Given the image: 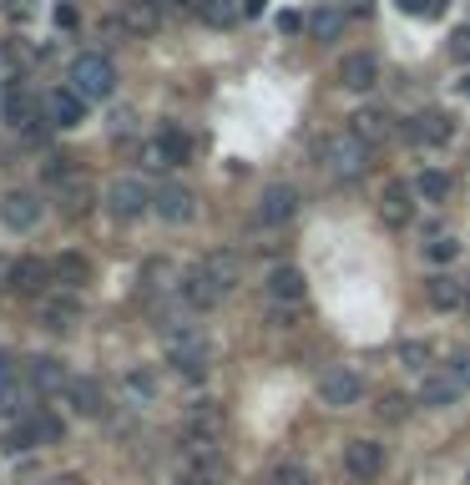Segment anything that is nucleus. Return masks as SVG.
<instances>
[{
    "label": "nucleus",
    "mask_w": 470,
    "mask_h": 485,
    "mask_svg": "<svg viewBox=\"0 0 470 485\" xmlns=\"http://www.w3.org/2000/svg\"><path fill=\"white\" fill-rule=\"evenodd\" d=\"M465 309H470V283H465Z\"/></svg>",
    "instance_id": "nucleus-54"
},
{
    "label": "nucleus",
    "mask_w": 470,
    "mask_h": 485,
    "mask_svg": "<svg viewBox=\"0 0 470 485\" xmlns=\"http://www.w3.org/2000/svg\"><path fill=\"white\" fill-rule=\"evenodd\" d=\"M71 177H81L77 157H66V152H51V157L41 162V183L51 187V193H56V187H66V183H71Z\"/></svg>",
    "instance_id": "nucleus-35"
},
{
    "label": "nucleus",
    "mask_w": 470,
    "mask_h": 485,
    "mask_svg": "<svg viewBox=\"0 0 470 485\" xmlns=\"http://www.w3.org/2000/svg\"><path fill=\"white\" fill-rule=\"evenodd\" d=\"M364 399V379L360 369L350 364H334L319 374V405H329V410H350V405H360Z\"/></svg>",
    "instance_id": "nucleus-10"
},
{
    "label": "nucleus",
    "mask_w": 470,
    "mask_h": 485,
    "mask_svg": "<svg viewBox=\"0 0 470 485\" xmlns=\"http://www.w3.org/2000/svg\"><path fill=\"white\" fill-rule=\"evenodd\" d=\"M31 435H36V445H61V440H66V420L41 405V410L31 415Z\"/></svg>",
    "instance_id": "nucleus-36"
},
{
    "label": "nucleus",
    "mask_w": 470,
    "mask_h": 485,
    "mask_svg": "<svg viewBox=\"0 0 470 485\" xmlns=\"http://www.w3.org/2000/svg\"><path fill=\"white\" fill-rule=\"evenodd\" d=\"M410 193H415L420 203H450V193H455V177L440 173V167H425V173H415Z\"/></svg>",
    "instance_id": "nucleus-31"
},
{
    "label": "nucleus",
    "mask_w": 470,
    "mask_h": 485,
    "mask_svg": "<svg viewBox=\"0 0 470 485\" xmlns=\"http://www.w3.org/2000/svg\"><path fill=\"white\" fill-rule=\"evenodd\" d=\"M445 374L455 379L460 389L470 385V349H455V354H450V364H445Z\"/></svg>",
    "instance_id": "nucleus-43"
},
{
    "label": "nucleus",
    "mask_w": 470,
    "mask_h": 485,
    "mask_svg": "<svg viewBox=\"0 0 470 485\" xmlns=\"http://www.w3.org/2000/svg\"><path fill=\"white\" fill-rule=\"evenodd\" d=\"M0 121H5L11 132H46V127H51V121H46L41 97H36V91L26 87L21 76L0 87Z\"/></svg>",
    "instance_id": "nucleus-3"
},
{
    "label": "nucleus",
    "mask_w": 470,
    "mask_h": 485,
    "mask_svg": "<svg viewBox=\"0 0 470 485\" xmlns=\"http://www.w3.org/2000/svg\"><path fill=\"white\" fill-rule=\"evenodd\" d=\"M107 213L117 223H137V217L152 213V187L142 177H111L107 183Z\"/></svg>",
    "instance_id": "nucleus-6"
},
{
    "label": "nucleus",
    "mask_w": 470,
    "mask_h": 485,
    "mask_svg": "<svg viewBox=\"0 0 470 485\" xmlns=\"http://www.w3.org/2000/svg\"><path fill=\"white\" fill-rule=\"evenodd\" d=\"M197 269L208 273V279H213V289H218L223 299H228V293L243 283V258H238V253H228V248H213V253H203V263H197Z\"/></svg>",
    "instance_id": "nucleus-23"
},
{
    "label": "nucleus",
    "mask_w": 470,
    "mask_h": 485,
    "mask_svg": "<svg viewBox=\"0 0 470 485\" xmlns=\"http://www.w3.org/2000/svg\"><path fill=\"white\" fill-rule=\"evenodd\" d=\"M450 56H455V61H470V26H460V31L450 36Z\"/></svg>",
    "instance_id": "nucleus-45"
},
{
    "label": "nucleus",
    "mask_w": 470,
    "mask_h": 485,
    "mask_svg": "<svg viewBox=\"0 0 470 485\" xmlns=\"http://www.w3.org/2000/svg\"><path fill=\"white\" fill-rule=\"evenodd\" d=\"M298 187L294 183H268L258 193V203H253V223L258 227H284V223H294L298 217Z\"/></svg>",
    "instance_id": "nucleus-9"
},
{
    "label": "nucleus",
    "mask_w": 470,
    "mask_h": 485,
    "mask_svg": "<svg viewBox=\"0 0 470 485\" xmlns=\"http://www.w3.org/2000/svg\"><path fill=\"white\" fill-rule=\"evenodd\" d=\"M193 16H197L203 26H213V31H228V26L243 16V0H197Z\"/></svg>",
    "instance_id": "nucleus-32"
},
{
    "label": "nucleus",
    "mask_w": 470,
    "mask_h": 485,
    "mask_svg": "<svg viewBox=\"0 0 470 485\" xmlns=\"http://www.w3.org/2000/svg\"><path fill=\"white\" fill-rule=\"evenodd\" d=\"M107 132H111L117 142L137 137V111H131V107H117V111H111V121H107Z\"/></svg>",
    "instance_id": "nucleus-42"
},
{
    "label": "nucleus",
    "mask_w": 470,
    "mask_h": 485,
    "mask_svg": "<svg viewBox=\"0 0 470 485\" xmlns=\"http://www.w3.org/2000/svg\"><path fill=\"white\" fill-rule=\"evenodd\" d=\"M304 31L314 36V41H339V36H344V11H334V5H324V11L304 16Z\"/></svg>",
    "instance_id": "nucleus-34"
},
{
    "label": "nucleus",
    "mask_w": 470,
    "mask_h": 485,
    "mask_svg": "<svg viewBox=\"0 0 470 485\" xmlns=\"http://www.w3.org/2000/svg\"><path fill=\"white\" fill-rule=\"evenodd\" d=\"M152 213L162 217V223L183 227V223L197 217V193L183 187V183H162V187H152Z\"/></svg>",
    "instance_id": "nucleus-17"
},
{
    "label": "nucleus",
    "mask_w": 470,
    "mask_h": 485,
    "mask_svg": "<svg viewBox=\"0 0 470 485\" xmlns=\"http://www.w3.org/2000/svg\"><path fill=\"white\" fill-rule=\"evenodd\" d=\"M460 395H465V389H460L445 369H430L415 389V405H425V410H450V405H460Z\"/></svg>",
    "instance_id": "nucleus-26"
},
{
    "label": "nucleus",
    "mask_w": 470,
    "mask_h": 485,
    "mask_svg": "<svg viewBox=\"0 0 470 485\" xmlns=\"http://www.w3.org/2000/svg\"><path fill=\"white\" fill-rule=\"evenodd\" d=\"M430 359H435V349H430L425 339H405V344H400V364L415 369V374H430Z\"/></svg>",
    "instance_id": "nucleus-39"
},
{
    "label": "nucleus",
    "mask_w": 470,
    "mask_h": 485,
    "mask_svg": "<svg viewBox=\"0 0 470 485\" xmlns=\"http://www.w3.org/2000/svg\"><path fill=\"white\" fill-rule=\"evenodd\" d=\"M380 223L384 227H410V223H415V193H410V183H384Z\"/></svg>",
    "instance_id": "nucleus-24"
},
{
    "label": "nucleus",
    "mask_w": 470,
    "mask_h": 485,
    "mask_svg": "<svg viewBox=\"0 0 470 485\" xmlns=\"http://www.w3.org/2000/svg\"><path fill=\"white\" fill-rule=\"evenodd\" d=\"M41 217H46L41 193H31V187H11V193H0V223L11 227V233H31V227H41Z\"/></svg>",
    "instance_id": "nucleus-11"
},
{
    "label": "nucleus",
    "mask_w": 470,
    "mask_h": 485,
    "mask_svg": "<svg viewBox=\"0 0 470 485\" xmlns=\"http://www.w3.org/2000/svg\"><path fill=\"white\" fill-rule=\"evenodd\" d=\"M5 11H11L16 21H31V11H36V5H31V0H11V5H5Z\"/></svg>",
    "instance_id": "nucleus-50"
},
{
    "label": "nucleus",
    "mask_w": 470,
    "mask_h": 485,
    "mask_svg": "<svg viewBox=\"0 0 470 485\" xmlns=\"http://www.w3.org/2000/svg\"><path fill=\"white\" fill-rule=\"evenodd\" d=\"M157 334H162V354L167 364L177 369L183 379H208L213 369V344L208 334L187 319H157Z\"/></svg>",
    "instance_id": "nucleus-1"
},
{
    "label": "nucleus",
    "mask_w": 470,
    "mask_h": 485,
    "mask_svg": "<svg viewBox=\"0 0 470 485\" xmlns=\"http://www.w3.org/2000/svg\"><path fill=\"white\" fill-rule=\"evenodd\" d=\"M0 283H5V293H16V299H31V293H41V283H51V263H41L36 253H26V258L5 263Z\"/></svg>",
    "instance_id": "nucleus-19"
},
{
    "label": "nucleus",
    "mask_w": 470,
    "mask_h": 485,
    "mask_svg": "<svg viewBox=\"0 0 470 485\" xmlns=\"http://www.w3.org/2000/svg\"><path fill=\"white\" fill-rule=\"evenodd\" d=\"M16 379H21V364H16V354H5V349H0V389L16 385Z\"/></svg>",
    "instance_id": "nucleus-46"
},
{
    "label": "nucleus",
    "mask_w": 470,
    "mask_h": 485,
    "mask_svg": "<svg viewBox=\"0 0 470 485\" xmlns=\"http://www.w3.org/2000/svg\"><path fill=\"white\" fill-rule=\"evenodd\" d=\"M61 399H66V410L77 415V420H101V415H107V389H101V379H91V374H71L66 389H61Z\"/></svg>",
    "instance_id": "nucleus-13"
},
{
    "label": "nucleus",
    "mask_w": 470,
    "mask_h": 485,
    "mask_svg": "<svg viewBox=\"0 0 470 485\" xmlns=\"http://www.w3.org/2000/svg\"><path fill=\"white\" fill-rule=\"evenodd\" d=\"M263 5H268V0H243V16H263Z\"/></svg>",
    "instance_id": "nucleus-52"
},
{
    "label": "nucleus",
    "mask_w": 470,
    "mask_h": 485,
    "mask_svg": "<svg viewBox=\"0 0 470 485\" xmlns=\"http://www.w3.org/2000/svg\"><path fill=\"white\" fill-rule=\"evenodd\" d=\"M0 450L5 455H21V450H36V435H31V420H16L11 430L0 435Z\"/></svg>",
    "instance_id": "nucleus-41"
},
{
    "label": "nucleus",
    "mask_w": 470,
    "mask_h": 485,
    "mask_svg": "<svg viewBox=\"0 0 470 485\" xmlns=\"http://www.w3.org/2000/svg\"><path fill=\"white\" fill-rule=\"evenodd\" d=\"M344 475H350L354 485H370L384 475V445L370 440V435H360V440L344 445Z\"/></svg>",
    "instance_id": "nucleus-15"
},
{
    "label": "nucleus",
    "mask_w": 470,
    "mask_h": 485,
    "mask_svg": "<svg viewBox=\"0 0 470 485\" xmlns=\"http://www.w3.org/2000/svg\"><path fill=\"white\" fill-rule=\"evenodd\" d=\"M263 293H268V303H284V309H304L308 279H304V269H294V263H274V269L263 273Z\"/></svg>",
    "instance_id": "nucleus-16"
},
{
    "label": "nucleus",
    "mask_w": 470,
    "mask_h": 485,
    "mask_svg": "<svg viewBox=\"0 0 470 485\" xmlns=\"http://www.w3.org/2000/svg\"><path fill=\"white\" fill-rule=\"evenodd\" d=\"M228 430V415H223L218 399H193L183 415V445H218Z\"/></svg>",
    "instance_id": "nucleus-8"
},
{
    "label": "nucleus",
    "mask_w": 470,
    "mask_h": 485,
    "mask_svg": "<svg viewBox=\"0 0 470 485\" xmlns=\"http://www.w3.org/2000/svg\"><path fill=\"white\" fill-rule=\"evenodd\" d=\"M268 323H274V329H294V323H298V309H284V303H274V309H268Z\"/></svg>",
    "instance_id": "nucleus-44"
},
{
    "label": "nucleus",
    "mask_w": 470,
    "mask_h": 485,
    "mask_svg": "<svg viewBox=\"0 0 470 485\" xmlns=\"http://www.w3.org/2000/svg\"><path fill=\"white\" fill-rule=\"evenodd\" d=\"M177 485H183V480H177Z\"/></svg>",
    "instance_id": "nucleus-55"
},
{
    "label": "nucleus",
    "mask_w": 470,
    "mask_h": 485,
    "mask_svg": "<svg viewBox=\"0 0 470 485\" xmlns=\"http://www.w3.org/2000/svg\"><path fill=\"white\" fill-rule=\"evenodd\" d=\"M425 258L435 263V269H450V263L460 258V243L450 233H440V237H430V243H425Z\"/></svg>",
    "instance_id": "nucleus-40"
},
{
    "label": "nucleus",
    "mask_w": 470,
    "mask_h": 485,
    "mask_svg": "<svg viewBox=\"0 0 470 485\" xmlns=\"http://www.w3.org/2000/svg\"><path fill=\"white\" fill-rule=\"evenodd\" d=\"M263 485H314V470H308L304 460H278Z\"/></svg>",
    "instance_id": "nucleus-38"
},
{
    "label": "nucleus",
    "mask_w": 470,
    "mask_h": 485,
    "mask_svg": "<svg viewBox=\"0 0 470 485\" xmlns=\"http://www.w3.org/2000/svg\"><path fill=\"white\" fill-rule=\"evenodd\" d=\"M319 167H324L329 177H339V183H360V177L374 167V152L344 127V132H334V137L319 142Z\"/></svg>",
    "instance_id": "nucleus-2"
},
{
    "label": "nucleus",
    "mask_w": 470,
    "mask_h": 485,
    "mask_svg": "<svg viewBox=\"0 0 470 485\" xmlns=\"http://www.w3.org/2000/svg\"><path fill=\"white\" fill-rule=\"evenodd\" d=\"M117 21H121V31H131V36H157L167 16L157 11V0H121Z\"/></svg>",
    "instance_id": "nucleus-29"
},
{
    "label": "nucleus",
    "mask_w": 470,
    "mask_h": 485,
    "mask_svg": "<svg viewBox=\"0 0 470 485\" xmlns=\"http://www.w3.org/2000/svg\"><path fill=\"white\" fill-rule=\"evenodd\" d=\"M278 31H284V36L304 31V16H298V11H284V16H278Z\"/></svg>",
    "instance_id": "nucleus-49"
},
{
    "label": "nucleus",
    "mask_w": 470,
    "mask_h": 485,
    "mask_svg": "<svg viewBox=\"0 0 470 485\" xmlns=\"http://www.w3.org/2000/svg\"><path fill=\"white\" fill-rule=\"evenodd\" d=\"M172 293H177V303H183L187 313H213V309L223 303V293L213 289V279L197 269V263H193L187 273H177V289H172Z\"/></svg>",
    "instance_id": "nucleus-18"
},
{
    "label": "nucleus",
    "mask_w": 470,
    "mask_h": 485,
    "mask_svg": "<svg viewBox=\"0 0 470 485\" xmlns=\"http://www.w3.org/2000/svg\"><path fill=\"white\" fill-rule=\"evenodd\" d=\"M71 91H77L81 101H107L111 91H117V66H111V56L101 51H81L77 61H71Z\"/></svg>",
    "instance_id": "nucleus-4"
},
{
    "label": "nucleus",
    "mask_w": 470,
    "mask_h": 485,
    "mask_svg": "<svg viewBox=\"0 0 470 485\" xmlns=\"http://www.w3.org/2000/svg\"><path fill=\"white\" fill-rule=\"evenodd\" d=\"M46 121H51V127H61V132L81 127V121H87V101H81L71 87L46 91Z\"/></svg>",
    "instance_id": "nucleus-25"
},
{
    "label": "nucleus",
    "mask_w": 470,
    "mask_h": 485,
    "mask_svg": "<svg viewBox=\"0 0 470 485\" xmlns=\"http://www.w3.org/2000/svg\"><path fill=\"white\" fill-rule=\"evenodd\" d=\"M425 303L435 313H460L465 309V283H455L450 273H430L425 279Z\"/></svg>",
    "instance_id": "nucleus-30"
},
{
    "label": "nucleus",
    "mask_w": 470,
    "mask_h": 485,
    "mask_svg": "<svg viewBox=\"0 0 470 485\" xmlns=\"http://www.w3.org/2000/svg\"><path fill=\"white\" fill-rule=\"evenodd\" d=\"M56 203H61V213H66V217L91 213V183H87V177H71L66 187H56Z\"/></svg>",
    "instance_id": "nucleus-33"
},
{
    "label": "nucleus",
    "mask_w": 470,
    "mask_h": 485,
    "mask_svg": "<svg viewBox=\"0 0 470 485\" xmlns=\"http://www.w3.org/2000/svg\"><path fill=\"white\" fill-rule=\"evenodd\" d=\"M121 395H127L131 410H147V405H157V395H162V379H157L152 364H131L127 374H121Z\"/></svg>",
    "instance_id": "nucleus-22"
},
{
    "label": "nucleus",
    "mask_w": 470,
    "mask_h": 485,
    "mask_svg": "<svg viewBox=\"0 0 470 485\" xmlns=\"http://www.w3.org/2000/svg\"><path fill=\"white\" fill-rule=\"evenodd\" d=\"M455 91H460V97H470V76H465V81H455Z\"/></svg>",
    "instance_id": "nucleus-53"
},
{
    "label": "nucleus",
    "mask_w": 470,
    "mask_h": 485,
    "mask_svg": "<svg viewBox=\"0 0 470 485\" xmlns=\"http://www.w3.org/2000/svg\"><path fill=\"white\" fill-rule=\"evenodd\" d=\"M81 313H87V309H81V299H77V293H61V289H51V293L41 299V309H36V323H41L46 334H71V329L81 323Z\"/></svg>",
    "instance_id": "nucleus-14"
},
{
    "label": "nucleus",
    "mask_w": 470,
    "mask_h": 485,
    "mask_svg": "<svg viewBox=\"0 0 470 485\" xmlns=\"http://www.w3.org/2000/svg\"><path fill=\"white\" fill-rule=\"evenodd\" d=\"M183 485H228L223 445H183Z\"/></svg>",
    "instance_id": "nucleus-7"
},
{
    "label": "nucleus",
    "mask_w": 470,
    "mask_h": 485,
    "mask_svg": "<svg viewBox=\"0 0 470 485\" xmlns=\"http://www.w3.org/2000/svg\"><path fill=\"white\" fill-rule=\"evenodd\" d=\"M162 16H183V11H197V0H157Z\"/></svg>",
    "instance_id": "nucleus-48"
},
{
    "label": "nucleus",
    "mask_w": 470,
    "mask_h": 485,
    "mask_svg": "<svg viewBox=\"0 0 470 485\" xmlns=\"http://www.w3.org/2000/svg\"><path fill=\"white\" fill-rule=\"evenodd\" d=\"M51 485H87V480H81V475L77 470H61V475H56V480Z\"/></svg>",
    "instance_id": "nucleus-51"
},
{
    "label": "nucleus",
    "mask_w": 470,
    "mask_h": 485,
    "mask_svg": "<svg viewBox=\"0 0 470 485\" xmlns=\"http://www.w3.org/2000/svg\"><path fill=\"white\" fill-rule=\"evenodd\" d=\"M193 162V137L183 127H162L152 142H142V167L147 173H172Z\"/></svg>",
    "instance_id": "nucleus-5"
},
{
    "label": "nucleus",
    "mask_w": 470,
    "mask_h": 485,
    "mask_svg": "<svg viewBox=\"0 0 470 485\" xmlns=\"http://www.w3.org/2000/svg\"><path fill=\"white\" fill-rule=\"evenodd\" d=\"M400 137L415 142V147H445V142L455 137V121H450V111L425 107V111H415L410 121H400Z\"/></svg>",
    "instance_id": "nucleus-12"
},
{
    "label": "nucleus",
    "mask_w": 470,
    "mask_h": 485,
    "mask_svg": "<svg viewBox=\"0 0 470 485\" xmlns=\"http://www.w3.org/2000/svg\"><path fill=\"white\" fill-rule=\"evenodd\" d=\"M77 5H71V0H61V5H56V26H61V31H77Z\"/></svg>",
    "instance_id": "nucleus-47"
},
{
    "label": "nucleus",
    "mask_w": 470,
    "mask_h": 485,
    "mask_svg": "<svg viewBox=\"0 0 470 485\" xmlns=\"http://www.w3.org/2000/svg\"><path fill=\"white\" fill-rule=\"evenodd\" d=\"M87 279H91V258H87V253L66 248V253H56V258H51V283L61 293H77Z\"/></svg>",
    "instance_id": "nucleus-28"
},
{
    "label": "nucleus",
    "mask_w": 470,
    "mask_h": 485,
    "mask_svg": "<svg viewBox=\"0 0 470 485\" xmlns=\"http://www.w3.org/2000/svg\"><path fill=\"white\" fill-rule=\"evenodd\" d=\"M21 379H26V385H31L36 395L46 399V395H61V389H66V379H71V374L61 369V359H56V354H36L31 364L21 369Z\"/></svg>",
    "instance_id": "nucleus-27"
},
{
    "label": "nucleus",
    "mask_w": 470,
    "mask_h": 485,
    "mask_svg": "<svg viewBox=\"0 0 470 485\" xmlns=\"http://www.w3.org/2000/svg\"><path fill=\"white\" fill-rule=\"evenodd\" d=\"M410 410H415V399L400 395V389H384L380 405H374V415H380L384 425H405V420H410Z\"/></svg>",
    "instance_id": "nucleus-37"
},
{
    "label": "nucleus",
    "mask_w": 470,
    "mask_h": 485,
    "mask_svg": "<svg viewBox=\"0 0 470 485\" xmlns=\"http://www.w3.org/2000/svg\"><path fill=\"white\" fill-rule=\"evenodd\" d=\"M350 132H354V137H360L364 147L374 152V147H380V142H390L394 132H400V121H394L384 107H360V111H354V117H350Z\"/></svg>",
    "instance_id": "nucleus-20"
},
{
    "label": "nucleus",
    "mask_w": 470,
    "mask_h": 485,
    "mask_svg": "<svg viewBox=\"0 0 470 485\" xmlns=\"http://www.w3.org/2000/svg\"><path fill=\"white\" fill-rule=\"evenodd\" d=\"M339 87H344V91H374V87H380V56L350 51V56L339 61Z\"/></svg>",
    "instance_id": "nucleus-21"
}]
</instances>
